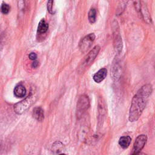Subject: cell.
I'll return each mask as SVG.
<instances>
[{
	"mask_svg": "<svg viewBox=\"0 0 155 155\" xmlns=\"http://www.w3.org/2000/svg\"><path fill=\"white\" fill-rule=\"evenodd\" d=\"M152 90V85L150 84H147L143 85L134 96L129 111V120L130 122L136 121L140 117Z\"/></svg>",
	"mask_w": 155,
	"mask_h": 155,
	"instance_id": "cell-1",
	"label": "cell"
},
{
	"mask_svg": "<svg viewBox=\"0 0 155 155\" xmlns=\"http://www.w3.org/2000/svg\"><path fill=\"white\" fill-rule=\"evenodd\" d=\"M100 49L101 48L99 45H96L84 57L82 62H81L80 65L78 67V71L79 73H83L92 64L96 57L97 56Z\"/></svg>",
	"mask_w": 155,
	"mask_h": 155,
	"instance_id": "cell-2",
	"label": "cell"
},
{
	"mask_svg": "<svg viewBox=\"0 0 155 155\" xmlns=\"http://www.w3.org/2000/svg\"><path fill=\"white\" fill-rule=\"evenodd\" d=\"M36 99V97L33 94L29 95L25 99L14 105L15 111L19 114L23 113L35 102Z\"/></svg>",
	"mask_w": 155,
	"mask_h": 155,
	"instance_id": "cell-3",
	"label": "cell"
},
{
	"mask_svg": "<svg viewBox=\"0 0 155 155\" xmlns=\"http://www.w3.org/2000/svg\"><path fill=\"white\" fill-rule=\"evenodd\" d=\"M147 140V137L145 134H140L137 137L134 143L133 148L131 155H136L140 153L142 149L144 147Z\"/></svg>",
	"mask_w": 155,
	"mask_h": 155,
	"instance_id": "cell-4",
	"label": "cell"
},
{
	"mask_svg": "<svg viewBox=\"0 0 155 155\" xmlns=\"http://www.w3.org/2000/svg\"><path fill=\"white\" fill-rule=\"evenodd\" d=\"M95 39V35L94 33H90L83 38L79 44V50L82 53L85 52L92 45Z\"/></svg>",
	"mask_w": 155,
	"mask_h": 155,
	"instance_id": "cell-5",
	"label": "cell"
},
{
	"mask_svg": "<svg viewBox=\"0 0 155 155\" xmlns=\"http://www.w3.org/2000/svg\"><path fill=\"white\" fill-rule=\"evenodd\" d=\"M90 102L89 99L87 95L83 94L80 96L78 104H77V111L78 114L81 115L85 112L89 107Z\"/></svg>",
	"mask_w": 155,
	"mask_h": 155,
	"instance_id": "cell-6",
	"label": "cell"
},
{
	"mask_svg": "<svg viewBox=\"0 0 155 155\" xmlns=\"http://www.w3.org/2000/svg\"><path fill=\"white\" fill-rule=\"evenodd\" d=\"M134 6L137 11H139L141 13V15L142 16L143 19L146 21L147 22H151V18L150 16V14L148 13V11L147 8V6L145 4H142L141 3V1H135L134 2Z\"/></svg>",
	"mask_w": 155,
	"mask_h": 155,
	"instance_id": "cell-7",
	"label": "cell"
},
{
	"mask_svg": "<svg viewBox=\"0 0 155 155\" xmlns=\"http://www.w3.org/2000/svg\"><path fill=\"white\" fill-rule=\"evenodd\" d=\"M107 70L106 68H101L99 71H97L93 77V80L96 83H100L102 82L107 76Z\"/></svg>",
	"mask_w": 155,
	"mask_h": 155,
	"instance_id": "cell-8",
	"label": "cell"
},
{
	"mask_svg": "<svg viewBox=\"0 0 155 155\" xmlns=\"http://www.w3.org/2000/svg\"><path fill=\"white\" fill-rule=\"evenodd\" d=\"M33 117L38 121H42L44 119V112L40 107H35L33 110Z\"/></svg>",
	"mask_w": 155,
	"mask_h": 155,
	"instance_id": "cell-9",
	"label": "cell"
},
{
	"mask_svg": "<svg viewBox=\"0 0 155 155\" xmlns=\"http://www.w3.org/2000/svg\"><path fill=\"white\" fill-rule=\"evenodd\" d=\"M26 94V88L22 84L16 85L14 89V94L16 97H23Z\"/></svg>",
	"mask_w": 155,
	"mask_h": 155,
	"instance_id": "cell-10",
	"label": "cell"
},
{
	"mask_svg": "<svg viewBox=\"0 0 155 155\" xmlns=\"http://www.w3.org/2000/svg\"><path fill=\"white\" fill-rule=\"evenodd\" d=\"M114 46L116 51L120 52L121 51L122 47V39L119 35V32L117 30H116V33L114 34Z\"/></svg>",
	"mask_w": 155,
	"mask_h": 155,
	"instance_id": "cell-11",
	"label": "cell"
},
{
	"mask_svg": "<svg viewBox=\"0 0 155 155\" xmlns=\"http://www.w3.org/2000/svg\"><path fill=\"white\" fill-rule=\"evenodd\" d=\"M131 138L128 136H122L119 140V144L122 148H127L130 145Z\"/></svg>",
	"mask_w": 155,
	"mask_h": 155,
	"instance_id": "cell-12",
	"label": "cell"
},
{
	"mask_svg": "<svg viewBox=\"0 0 155 155\" xmlns=\"http://www.w3.org/2000/svg\"><path fill=\"white\" fill-rule=\"evenodd\" d=\"M48 29V23L44 19H41L38 25V32L39 33H45Z\"/></svg>",
	"mask_w": 155,
	"mask_h": 155,
	"instance_id": "cell-13",
	"label": "cell"
},
{
	"mask_svg": "<svg viewBox=\"0 0 155 155\" xmlns=\"http://www.w3.org/2000/svg\"><path fill=\"white\" fill-rule=\"evenodd\" d=\"M88 20L90 23L93 24L96 21V10L94 8H92L88 12Z\"/></svg>",
	"mask_w": 155,
	"mask_h": 155,
	"instance_id": "cell-14",
	"label": "cell"
},
{
	"mask_svg": "<svg viewBox=\"0 0 155 155\" xmlns=\"http://www.w3.org/2000/svg\"><path fill=\"white\" fill-rule=\"evenodd\" d=\"M98 105H99L98 109H99V113H101L102 115L105 113V105L104 101L102 97H99Z\"/></svg>",
	"mask_w": 155,
	"mask_h": 155,
	"instance_id": "cell-15",
	"label": "cell"
},
{
	"mask_svg": "<svg viewBox=\"0 0 155 155\" xmlns=\"http://www.w3.org/2000/svg\"><path fill=\"white\" fill-rule=\"evenodd\" d=\"M10 7L8 4L3 2L1 6V11L3 14H7L10 12Z\"/></svg>",
	"mask_w": 155,
	"mask_h": 155,
	"instance_id": "cell-16",
	"label": "cell"
},
{
	"mask_svg": "<svg viewBox=\"0 0 155 155\" xmlns=\"http://www.w3.org/2000/svg\"><path fill=\"white\" fill-rule=\"evenodd\" d=\"M53 1H49L47 2V10L48 12H50L51 14H53Z\"/></svg>",
	"mask_w": 155,
	"mask_h": 155,
	"instance_id": "cell-17",
	"label": "cell"
},
{
	"mask_svg": "<svg viewBox=\"0 0 155 155\" xmlns=\"http://www.w3.org/2000/svg\"><path fill=\"white\" fill-rule=\"evenodd\" d=\"M28 58H30V59L31 60H33V61H35L37 58V54L35 53H33V52H31L28 55Z\"/></svg>",
	"mask_w": 155,
	"mask_h": 155,
	"instance_id": "cell-18",
	"label": "cell"
},
{
	"mask_svg": "<svg viewBox=\"0 0 155 155\" xmlns=\"http://www.w3.org/2000/svg\"><path fill=\"white\" fill-rule=\"evenodd\" d=\"M38 65H39V63H38V61H34L31 64L32 68H36L38 67Z\"/></svg>",
	"mask_w": 155,
	"mask_h": 155,
	"instance_id": "cell-19",
	"label": "cell"
},
{
	"mask_svg": "<svg viewBox=\"0 0 155 155\" xmlns=\"http://www.w3.org/2000/svg\"><path fill=\"white\" fill-rule=\"evenodd\" d=\"M136 155H147V154L145 153H139Z\"/></svg>",
	"mask_w": 155,
	"mask_h": 155,
	"instance_id": "cell-20",
	"label": "cell"
},
{
	"mask_svg": "<svg viewBox=\"0 0 155 155\" xmlns=\"http://www.w3.org/2000/svg\"><path fill=\"white\" fill-rule=\"evenodd\" d=\"M59 155H65V154H59Z\"/></svg>",
	"mask_w": 155,
	"mask_h": 155,
	"instance_id": "cell-21",
	"label": "cell"
}]
</instances>
